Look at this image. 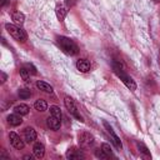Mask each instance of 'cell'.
Returning <instances> with one entry per match:
<instances>
[{
  "instance_id": "cell-11",
  "label": "cell",
  "mask_w": 160,
  "mask_h": 160,
  "mask_svg": "<svg viewBox=\"0 0 160 160\" xmlns=\"http://www.w3.org/2000/svg\"><path fill=\"white\" fill-rule=\"evenodd\" d=\"M32 151H34L35 158L41 159V158L45 155V146H44L41 142H35V145H34V148H32Z\"/></svg>"
},
{
  "instance_id": "cell-27",
  "label": "cell",
  "mask_w": 160,
  "mask_h": 160,
  "mask_svg": "<svg viewBox=\"0 0 160 160\" xmlns=\"http://www.w3.org/2000/svg\"><path fill=\"white\" fill-rule=\"evenodd\" d=\"M22 159H24V160H31V159H32V156H31V155H24V156H22Z\"/></svg>"
},
{
  "instance_id": "cell-10",
  "label": "cell",
  "mask_w": 160,
  "mask_h": 160,
  "mask_svg": "<svg viewBox=\"0 0 160 160\" xmlns=\"http://www.w3.org/2000/svg\"><path fill=\"white\" fill-rule=\"evenodd\" d=\"M8 122L11 125V126H19L21 122H22V119H21V115L20 114H10L8 116Z\"/></svg>"
},
{
  "instance_id": "cell-28",
  "label": "cell",
  "mask_w": 160,
  "mask_h": 160,
  "mask_svg": "<svg viewBox=\"0 0 160 160\" xmlns=\"http://www.w3.org/2000/svg\"><path fill=\"white\" fill-rule=\"evenodd\" d=\"M65 1H66L68 5H72V4L75 2V0H65Z\"/></svg>"
},
{
  "instance_id": "cell-26",
  "label": "cell",
  "mask_w": 160,
  "mask_h": 160,
  "mask_svg": "<svg viewBox=\"0 0 160 160\" xmlns=\"http://www.w3.org/2000/svg\"><path fill=\"white\" fill-rule=\"evenodd\" d=\"M6 79H8L6 74H5V72H1V81H2V82H5V81H6Z\"/></svg>"
},
{
  "instance_id": "cell-22",
  "label": "cell",
  "mask_w": 160,
  "mask_h": 160,
  "mask_svg": "<svg viewBox=\"0 0 160 160\" xmlns=\"http://www.w3.org/2000/svg\"><path fill=\"white\" fill-rule=\"evenodd\" d=\"M138 148H139V150H140V152H142L145 156H148V158H150V152L148 151V148L144 145V144H141V142H139L138 144Z\"/></svg>"
},
{
  "instance_id": "cell-5",
  "label": "cell",
  "mask_w": 160,
  "mask_h": 160,
  "mask_svg": "<svg viewBox=\"0 0 160 160\" xmlns=\"http://www.w3.org/2000/svg\"><path fill=\"white\" fill-rule=\"evenodd\" d=\"M79 144L81 148H89L90 145L94 144V136L90 132L84 131L79 135Z\"/></svg>"
},
{
  "instance_id": "cell-25",
  "label": "cell",
  "mask_w": 160,
  "mask_h": 160,
  "mask_svg": "<svg viewBox=\"0 0 160 160\" xmlns=\"http://www.w3.org/2000/svg\"><path fill=\"white\" fill-rule=\"evenodd\" d=\"M25 68H28V70H29V71H31V74H34V75L36 74V69H35L31 64H26V65H25Z\"/></svg>"
},
{
  "instance_id": "cell-14",
  "label": "cell",
  "mask_w": 160,
  "mask_h": 160,
  "mask_svg": "<svg viewBox=\"0 0 160 160\" xmlns=\"http://www.w3.org/2000/svg\"><path fill=\"white\" fill-rule=\"evenodd\" d=\"M76 68H78V70L82 71V72H86V71L90 70V62L88 60H85V59H80L76 62Z\"/></svg>"
},
{
  "instance_id": "cell-1",
  "label": "cell",
  "mask_w": 160,
  "mask_h": 160,
  "mask_svg": "<svg viewBox=\"0 0 160 160\" xmlns=\"http://www.w3.org/2000/svg\"><path fill=\"white\" fill-rule=\"evenodd\" d=\"M112 69H114V72L120 78V80L125 84V86L128 88V89H130V90H135L136 89V84H135V81L122 70V66H121V64L120 62H118V61H112Z\"/></svg>"
},
{
  "instance_id": "cell-16",
  "label": "cell",
  "mask_w": 160,
  "mask_h": 160,
  "mask_svg": "<svg viewBox=\"0 0 160 160\" xmlns=\"http://www.w3.org/2000/svg\"><path fill=\"white\" fill-rule=\"evenodd\" d=\"M29 106L26 105V104H19V105H16L15 108H14V111L16 112V114H20V115H28V112H29Z\"/></svg>"
},
{
  "instance_id": "cell-6",
  "label": "cell",
  "mask_w": 160,
  "mask_h": 160,
  "mask_svg": "<svg viewBox=\"0 0 160 160\" xmlns=\"http://www.w3.org/2000/svg\"><path fill=\"white\" fill-rule=\"evenodd\" d=\"M104 126H105V129H106V131H108V134L110 135V138H111V140H112V142H114V145L118 148V149H121V141H120V139L118 138V135L114 132V130H112V128L106 122V121H104Z\"/></svg>"
},
{
  "instance_id": "cell-7",
  "label": "cell",
  "mask_w": 160,
  "mask_h": 160,
  "mask_svg": "<svg viewBox=\"0 0 160 160\" xmlns=\"http://www.w3.org/2000/svg\"><path fill=\"white\" fill-rule=\"evenodd\" d=\"M9 139H10V144L15 148V149H18V150H20V149H22L24 148V141L20 139V136L18 135V134H15V132H10L9 134Z\"/></svg>"
},
{
  "instance_id": "cell-18",
  "label": "cell",
  "mask_w": 160,
  "mask_h": 160,
  "mask_svg": "<svg viewBox=\"0 0 160 160\" xmlns=\"http://www.w3.org/2000/svg\"><path fill=\"white\" fill-rule=\"evenodd\" d=\"M12 20H14L16 24H22L24 20H25V16H24L22 12H20V11H15V12L12 14Z\"/></svg>"
},
{
  "instance_id": "cell-20",
  "label": "cell",
  "mask_w": 160,
  "mask_h": 160,
  "mask_svg": "<svg viewBox=\"0 0 160 160\" xmlns=\"http://www.w3.org/2000/svg\"><path fill=\"white\" fill-rule=\"evenodd\" d=\"M19 72H20V76L22 78L24 81H29V79H30V71L26 68H21L19 70Z\"/></svg>"
},
{
  "instance_id": "cell-8",
  "label": "cell",
  "mask_w": 160,
  "mask_h": 160,
  "mask_svg": "<svg viewBox=\"0 0 160 160\" xmlns=\"http://www.w3.org/2000/svg\"><path fill=\"white\" fill-rule=\"evenodd\" d=\"M24 139L26 142H34L36 140V131L32 128H25L24 130Z\"/></svg>"
},
{
  "instance_id": "cell-21",
  "label": "cell",
  "mask_w": 160,
  "mask_h": 160,
  "mask_svg": "<svg viewBox=\"0 0 160 160\" xmlns=\"http://www.w3.org/2000/svg\"><path fill=\"white\" fill-rule=\"evenodd\" d=\"M18 94H19L20 99H29V98L31 96V92H30V90H28V89H20Z\"/></svg>"
},
{
  "instance_id": "cell-17",
  "label": "cell",
  "mask_w": 160,
  "mask_h": 160,
  "mask_svg": "<svg viewBox=\"0 0 160 160\" xmlns=\"http://www.w3.org/2000/svg\"><path fill=\"white\" fill-rule=\"evenodd\" d=\"M34 108L38 110V111H46V109H48V104H46V101L45 100H41V99H39V100H36L35 101V104H34Z\"/></svg>"
},
{
  "instance_id": "cell-29",
  "label": "cell",
  "mask_w": 160,
  "mask_h": 160,
  "mask_svg": "<svg viewBox=\"0 0 160 160\" xmlns=\"http://www.w3.org/2000/svg\"><path fill=\"white\" fill-rule=\"evenodd\" d=\"M6 1H8V0H1V6H4V5L6 4Z\"/></svg>"
},
{
  "instance_id": "cell-9",
  "label": "cell",
  "mask_w": 160,
  "mask_h": 160,
  "mask_svg": "<svg viewBox=\"0 0 160 160\" xmlns=\"http://www.w3.org/2000/svg\"><path fill=\"white\" fill-rule=\"evenodd\" d=\"M66 158L70 160H76V159H84V154L81 152V150H78L75 148H71L68 150L66 152Z\"/></svg>"
},
{
  "instance_id": "cell-13",
  "label": "cell",
  "mask_w": 160,
  "mask_h": 160,
  "mask_svg": "<svg viewBox=\"0 0 160 160\" xmlns=\"http://www.w3.org/2000/svg\"><path fill=\"white\" fill-rule=\"evenodd\" d=\"M55 12H56V16H58L59 20H64L65 16H66V14H68V9H66L65 5L58 4L56 5V9H55Z\"/></svg>"
},
{
  "instance_id": "cell-3",
  "label": "cell",
  "mask_w": 160,
  "mask_h": 160,
  "mask_svg": "<svg viewBox=\"0 0 160 160\" xmlns=\"http://www.w3.org/2000/svg\"><path fill=\"white\" fill-rule=\"evenodd\" d=\"M5 29H6V31H8L15 40L21 41V42H24V41L26 40V34H25V31H24L22 29H20L19 26H16V25H14V24H6V25H5Z\"/></svg>"
},
{
  "instance_id": "cell-15",
  "label": "cell",
  "mask_w": 160,
  "mask_h": 160,
  "mask_svg": "<svg viewBox=\"0 0 160 160\" xmlns=\"http://www.w3.org/2000/svg\"><path fill=\"white\" fill-rule=\"evenodd\" d=\"M36 86H38V89H40L41 91H44V92H49V94H51L52 92V86L50 85V84H48V82H45V81H38L36 82Z\"/></svg>"
},
{
  "instance_id": "cell-2",
  "label": "cell",
  "mask_w": 160,
  "mask_h": 160,
  "mask_svg": "<svg viewBox=\"0 0 160 160\" xmlns=\"http://www.w3.org/2000/svg\"><path fill=\"white\" fill-rule=\"evenodd\" d=\"M56 41H58V45L61 48V50L65 54H68V55H75L78 52V46H76V44L71 39L65 38V36H58Z\"/></svg>"
},
{
  "instance_id": "cell-4",
  "label": "cell",
  "mask_w": 160,
  "mask_h": 160,
  "mask_svg": "<svg viewBox=\"0 0 160 160\" xmlns=\"http://www.w3.org/2000/svg\"><path fill=\"white\" fill-rule=\"evenodd\" d=\"M64 104H65V106H66V109H68V111L72 115V116H75L78 120H80V121H82V118L80 116V114L78 112V109H76V106H75V104H74V101H72V99L71 98H69V96H66L65 99H64Z\"/></svg>"
},
{
  "instance_id": "cell-19",
  "label": "cell",
  "mask_w": 160,
  "mask_h": 160,
  "mask_svg": "<svg viewBox=\"0 0 160 160\" xmlns=\"http://www.w3.org/2000/svg\"><path fill=\"white\" fill-rule=\"evenodd\" d=\"M50 114H51L52 116L58 118L59 120H61V110H60V108H59V106H56V105L50 106Z\"/></svg>"
},
{
  "instance_id": "cell-24",
  "label": "cell",
  "mask_w": 160,
  "mask_h": 160,
  "mask_svg": "<svg viewBox=\"0 0 160 160\" xmlns=\"http://www.w3.org/2000/svg\"><path fill=\"white\" fill-rule=\"evenodd\" d=\"M101 149L109 155V156H111L112 155V150H111V148H110V145L109 144H106V142H104L102 145H101Z\"/></svg>"
},
{
  "instance_id": "cell-23",
  "label": "cell",
  "mask_w": 160,
  "mask_h": 160,
  "mask_svg": "<svg viewBox=\"0 0 160 160\" xmlns=\"http://www.w3.org/2000/svg\"><path fill=\"white\" fill-rule=\"evenodd\" d=\"M95 156H96V158H100V159H108V158H109V155H108L102 149H101V150H99V149L95 150Z\"/></svg>"
},
{
  "instance_id": "cell-12",
  "label": "cell",
  "mask_w": 160,
  "mask_h": 160,
  "mask_svg": "<svg viewBox=\"0 0 160 160\" xmlns=\"http://www.w3.org/2000/svg\"><path fill=\"white\" fill-rule=\"evenodd\" d=\"M46 124H48V126L51 129V130H58L59 128H60V120L58 119V118H55V116H52V115H50L48 119H46Z\"/></svg>"
}]
</instances>
